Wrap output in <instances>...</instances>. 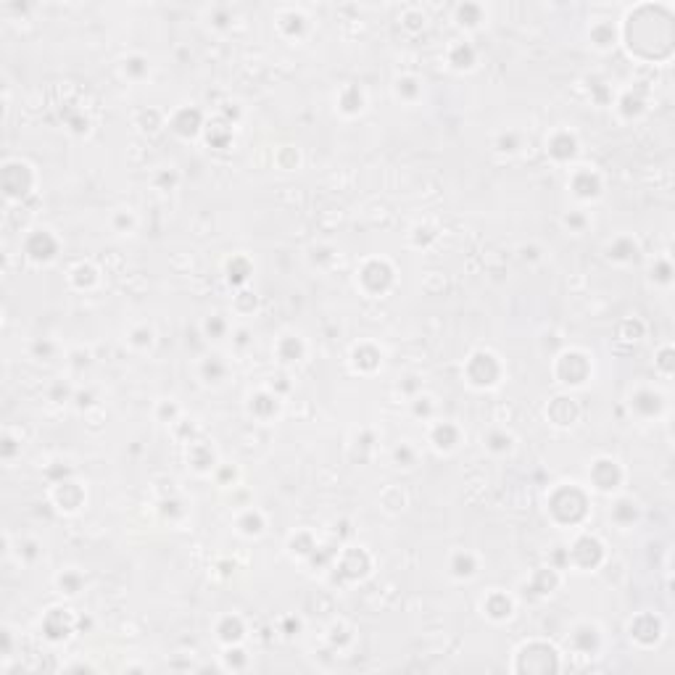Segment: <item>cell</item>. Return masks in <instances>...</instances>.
I'll return each mask as SVG.
<instances>
[{"instance_id":"3","label":"cell","mask_w":675,"mask_h":675,"mask_svg":"<svg viewBox=\"0 0 675 675\" xmlns=\"http://www.w3.org/2000/svg\"><path fill=\"white\" fill-rule=\"evenodd\" d=\"M43 630H45L47 639L61 641V639H66V636H69L71 625H69V623H64V612H61V609H53V612H50V615L45 617V623H43Z\"/></svg>"},{"instance_id":"5","label":"cell","mask_w":675,"mask_h":675,"mask_svg":"<svg viewBox=\"0 0 675 675\" xmlns=\"http://www.w3.org/2000/svg\"><path fill=\"white\" fill-rule=\"evenodd\" d=\"M483 609L488 612V617H494V620H507V617L512 615V602L504 596L501 599V604H494V599H488L486 604H483Z\"/></svg>"},{"instance_id":"2","label":"cell","mask_w":675,"mask_h":675,"mask_svg":"<svg viewBox=\"0 0 675 675\" xmlns=\"http://www.w3.org/2000/svg\"><path fill=\"white\" fill-rule=\"evenodd\" d=\"M32 166L24 164V161H8V164L3 166V190H6V198H24L27 193H29V188H32V182H24L22 175H27Z\"/></svg>"},{"instance_id":"4","label":"cell","mask_w":675,"mask_h":675,"mask_svg":"<svg viewBox=\"0 0 675 675\" xmlns=\"http://www.w3.org/2000/svg\"><path fill=\"white\" fill-rule=\"evenodd\" d=\"M216 636H219L222 644L232 646V644H237V641L243 639V623L237 617H225V623L216 628Z\"/></svg>"},{"instance_id":"1","label":"cell","mask_w":675,"mask_h":675,"mask_svg":"<svg viewBox=\"0 0 675 675\" xmlns=\"http://www.w3.org/2000/svg\"><path fill=\"white\" fill-rule=\"evenodd\" d=\"M56 251H59V243L47 230H35L32 235L24 240V253L32 261H37V264L56 259Z\"/></svg>"}]
</instances>
